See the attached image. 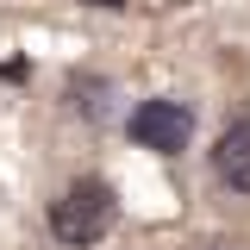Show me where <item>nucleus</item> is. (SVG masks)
Returning <instances> with one entry per match:
<instances>
[{
    "instance_id": "20e7f679",
    "label": "nucleus",
    "mask_w": 250,
    "mask_h": 250,
    "mask_svg": "<svg viewBox=\"0 0 250 250\" xmlns=\"http://www.w3.org/2000/svg\"><path fill=\"white\" fill-rule=\"evenodd\" d=\"M82 6H125V0H82Z\"/></svg>"
},
{
    "instance_id": "7ed1b4c3",
    "label": "nucleus",
    "mask_w": 250,
    "mask_h": 250,
    "mask_svg": "<svg viewBox=\"0 0 250 250\" xmlns=\"http://www.w3.org/2000/svg\"><path fill=\"white\" fill-rule=\"evenodd\" d=\"M213 175L231 188V194H250V113H238V119L213 138Z\"/></svg>"
},
{
    "instance_id": "f257e3e1",
    "label": "nucleus",
    "mask_w": 250,
    "mask_h": 250,
    "mask_svg": "<svg viewBox=\"0 0 250 250\" xmlns=\"http://www.w3.org/2000/svg\"><path fill=\"white\" fill-rule=\"evenodd\" d=\"M113 219H119V194L100 182V175H75L50 200V238L62 250H88V244H100L113 231Z\"/></svg>"
},
{
    "instance_id": "f03ea898",
    "label": "nucleus",
    "mask_w": 250,
    "mask_h": 250,
    "mask_svg": "<svg viewBox=\"0 0 250 250\" xmlns=\"http://www.w3.org/2000/svg\"><path fill=\"white\" fill-rule=\"evenodd\" d=\"M125 131H131V144H138V150L182 156L188 138H194V113H188L182 100H138V106H131V119H125Z\"/></svg>"
}]
</instances>
